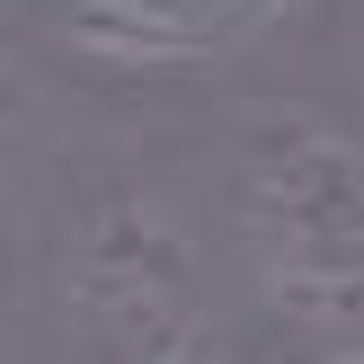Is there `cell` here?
<instances>
[{
	"instance_id": "cell-1",
	"label": "cell",
	"mask_w": 364,
	"mask_h": 364,
	"mask_svg": "<svg viewBox=\"0 0 364 364\" xmlns=\"http://www.w3.org/2000/svg\"><path fill=\"white\" fill-rule=\"evenodd\" d=\"M249 258L294 329L364 355V160L338 142H276L249 169Z\"/></svg>"
}]
</instances>
